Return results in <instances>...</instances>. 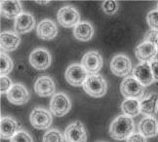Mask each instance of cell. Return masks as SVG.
<instances>
[{"label": "cell", "mask_w": 158, "mask_h": 142, "mask_svg": "<svg viewBox=\"0 0 158 142\" xmlns=\"http://www.w3.org/2000/svg\"><path fill=\"white\" fill-rule=\"evenodd\" d=\"M135 125L131 117L120 115L114 119L109 127V134L115 140L128 139L133 134Z\"/></svg>", "instance_id": "6da1fadb"}, {"label": "cell", "mask_w": 158, "mask_h": 142, "mask_svg": "<svg viewBox=\"0 0 158 142\" xmlns=\"http://www.w3.org/2000/svg\"><path fill=\"white\" fill-rule=\"evenodd\" d=\"M83 89L90 96L102 97L106 94L107 84L102 75L90 74L83 85Z\"/></svg>", "instance_id": "7a4b0ae2"}, {"label": "cell", "mask_w": 158, "mask_h": 142, "mask_svg": "<svg viewBox=\"0 0 158 142\" xmlns=\"http://www.w3.org/2000/svg\"><path fill=\"white\" fill-rule=\"evenodd\" d=\"M120 91L124 97L134 98L138 100L139 98H143L145 94L144 86L139 83L134 76L124 79V81L121 83Z\"/></svg>", "instance_id": "3957f363"}, {"label": "cell", "mask_w": 158, "mask_h": 142, "mask_svg": "<svg viewBox=\"0 0 158 142\" xmlns=\"http://www.w3.org/2000/svg\"><path fill=\"white\" fill-rule=\"evenodd\" d=\"M57 20L60 26L65 28L75 27L80 22V15L72 6H64L58 11Z\"/></svg>", "instance_id": "277c9868"}, {"label": "cell", "mask_w": 158, "mask_h": 142, "mask_svg": "<svg viewBox=\"0 0 158 142\" xmlns=\"http://www.w3.org/2000/svg\"><path fill=\"white\" fill-rule=\"evenodd\" d=\"M71 108V102L68 95L64 92H59L54 95L50 101L51 113L58 117H63L69 112Z\"/></svg>", "instance_id": "5b68a950"}, {"label": "cell", "mask_w": 158, "mask_h": 142, "mask_svg": "<svg viewBox=\"0 0 158 142\" xmlns=\"http://www.w3.org/2000/svg\"><path fill=\"white\" fill-rule=\"evenodd\" d=\"M88 77V72L82 64H71L65 71V80L69 85L74 87L83 86Z\"/></svg>", "instance_id": "8992f818"}, {"label": "cell", "mask_w": 158, "mask_h": 142, "mask_svg": "<svg viewBox=\"0 0 158 142\" xmlns=\"http://www.w3.org/2000/svg\"><path fill=\"white\" fill-rule=\"evenodd\" d=\"M29 121L36 129H47L52 125L53 117L49 111L42 108H35L30 113Z\"/></svg>", "instance_id": "52a82bcc"}, {"label": "cell", "mask_w": 158, "mask_h": 142, "mask_svg": "<svg viewBox=\"0 0 158 142\" xmlns=\"http://www.w3.org/2000/svg\"><path fill=\"white\" fill-rule=\"evenodd\" d=\"M52 58L46 49H35L29 55V63L37 70H44L50 66Z\"/></svg>", "instance_id": "ba28073f"}, {"label": "cell", "mask_w": 158, "mask_h": 142, "mask_svg": "<svg viewBox=\"0 0 158 142\" xmlns=\"http://www.w3.org/2000/svg\"><path fill=\"white\" fill-rule=\"evenodd\" d=\"M65 142H87V133L84 125L76 121L70 124L64 131Z\"/></svg>", "instance_id": "9c48e42d"}, {"label": "cell", "mask_w": 158, "mask_h": 142, "mask_svg": "<svg viewBox=\"0 0 158 142\" xmlns=\"http://www.w3.org/2000/svg\"><path fill=\"white\" fill-rule=\"evenodd\" d=\"M81 63L89 74H97L102 67V58L99 52L90 51L83 55Z\"/></svg>", "instance_id": "30bf717a"}, {"label": "cell", "mask_w": 158, "mask_h": 142, "mask_svg": "<svg viewBox=\"0 0 158 142\" xmlns=\"http://www.w3.org/2000/svg\"><path fill=\"white\" fill-rule=\"evenodd\" d=\"M131 60L124 55H117L110 61V70L118 77L128 75L131 71Z\"/></svg>", "instance_id": "8fae6325"}, {"label": "cell", "mask_w": 158, "mask_h": 142, "mask_svg": "<svg viewBox=\"0 0 158 142\" xmlns=\"http://www.w3.org/2000/svg\"><path fill=\"white\" fill-rule=\"evenodd\" d=\"M30 95L27 88L22 84H15L7 92L8 100L15 105H23L29 100Z\"/></svg>", "instance_id": "7c38bea8"}, {"label": "cell", "mask_w": 158, "mask_h": 142, "mask_svg": "<svg viewBox=\"0 0 158 142\" xmlns=\"http://www.w3.org/2000/svg\"><path fill=\"white\" fill-rule=\"evenodd\" d=\"M133 75L144 87L149 86L154 82L150 63H141L139 64L136 65L133 70Z\"/></svg>", "instance_id": "4fadbf2b"}, {"label": "cell", "mask_w": 158, "mask_h": 142, "mask_svg": "<svg viewBox=\"0 0 158 142\" xmlns=\"http://www.w3.org/2000/svg\"><path fill=\"white\" fill-rule=\"evenodd\" d=\"M34 91L39 96H50L56 91L54 80L49 76H42L36 80Z\"/></svg>", "instance_id": "5bb4252c"}, {"label": "cell", "mask_w": 158, "mask_h": 142, "mask_svg": "<svg viewBox=\"0 0 158 142\" xmlns=\"http://www.w3.org/2000/svg\"><path fill=\"white\" fill-rule=\"evenodd\" d=\"M36 33L40 39L52 40L58 34V28L55 22L49 18L41 21L36 28Z\"/></svg>", "instance_id": "9a60e30c"}, {"label": "cell", "mask_w": 158, "mask_h": 142, "mask_svg": "<svg viewBox=\"0 0 158 142\" xmlns=\"http://www.w3.org/2000/svg\"><path fill=\"white\" fill-rule=\"evenodd\" d=\"M157 48L155 44L151 42L143 41L136 48V57L143 63H148L152 60L157 54Z\"/></svg>", "instance_id": "2e32d148"}, {"label": "cell", "mask_w": 158, "mask_h": 142, "mask_svg": "<svg viewBox=\"0 0 158 142\" xmlns=\"http://www.w3.org/2000/svg\"><path fill=\"white\" fill-rule=\"evenodd\" d=\"M35 24L34 18L29 13H23L15 20L14 30L17 34H23L30 31Z\"/></svg>", "instance_id": "e0dca14e"}, {"label": "cell", "mask_w": 158, "mask_h": 142, "mask_svg": "<svg viewBox=\"0 0 158 142\" xmlns=\"http://www.w3.org/2000/svg\"><path fill=\"white\" fill-rule=\"evenodd\" d=\"M20 132L18 122L11 117H2L0 121V134L3 139H11Z\"/></svg>", "instance_id": "ac0fdd59"}, {"label": "cell", "mask_w": 158, "mask_h": 142, "mask_svg": "<svg viewBox=\"0 0 158 142\" xmlns=\"http://www.w3.org/2000/svg\"><path fill=\"white\" fill-rule=\"evenodd\" d=\"M139 131L145 138L154 137L158 133V122L154 117H145L139 122Z\"/></svg>", "instance_id": "d6986e66"}, {"label": "cell", "mask_w": 158, "mask_h": 142, "mask_svg": "<svg viewBox=\"0 0 158 142\" xmlns=\"http://www.w3.org/2000/svg\"><path fill=\"white\" fill-rule=\"evenodd\" d=\"M21 38L18 34L5 31L0 34V47L2 52H12L19 47Z\"/></svg>", "instance_id": "ffe728a7"}, {"label": "cell", "mask_w": 158, "mask_h": 142, "mask_svg": "<svg viewBox=\"0 0 158 142\" xmlns=\"http://www.w3.org/2000/svg\"><path fill=\"white\" fill-rule=\"evenodd\" d=\"M22 4L17 0L1 1V15L7 18H16L22 15Z\"/></svg>", "instance_id": "44dd1931"}, {"label": "cell", "mask_w": 158, "mask_h": 142, "mask_svg": "<svg viewBox=\"0 0 158 142\" xmlns=\"http://www.w3.org/2000/svg\"><path fill=\"white\" fill-rule=\"evenodd\" d=\"M139 108L142 114L148 117H153L158 110V95L151 94L147 98L141 100Z\"/></svg>", "instance_id": "7402d4cb"}, {"label": "cell", "mask_w": 158, "mask_h": 142, "mask_svg": "<svg viewBox=\"0 0 158 142\" xmlns=\"http://www.w3.org/2000/svg\"><path fill=\"white\" fill-rule=\"evenodd\" d=\"M73 35L77 40L89 41L94 35V28L88 22H80L73 29Z\"/></svg>", "instance_id": "603a6c76"}, {"label": "cell", "mask_w": 158, "mask_h": 142, "mask_svg": "<svg viewBox=\"0 0 158 142\" xmlns=\"http://www.w3.org/2000/svg\"><path fill=\"white\" fill-rule=\"evenodd\" d=\"M121 110L125 116L128 117H136L141 113V108H139V101L134 98H127L122 104H121Z\"/></svg>", "instance_id": "cb8c5ba5"}, {"label": "cell", "mask_w": 158, "mask_h": 142, "mask_svg": "<svg viewBox=\"0 0 158 142\" xmlns=\"http://www.w3.org/2000/svg\"><path fill=\"white\" fill-rule=\"evenodd\" d=\"M14 67V63L12 59L5 53L0 54V73L1 76H6L12 71Z\"/></svg>", "instance_id": "d4e9b609"}, {"label": "cell", "mask_w": 158, "mask_h": 142, "mask_svg": "<svg viewBox=\"0 0 158 142\" xmlns=\"http://www.w3.org/2000/svg\"><path fill=\"white\" fill-rule=\"evenodd\" d=\"M64 137L59 129L51 128L45 132L43 138H42V142H64Z\"/></svg>", "instance_id": "484cf974"}, {"label": "cell", "mask_w": 158, "mask_h": 142, "mask_svg": "<svg viewBox=\"0 0 158 142\" xmlns=\"http://www.w3.org/2000/svg\"><path fill=\"white\" fill-rule=\"evenodd\" d=\"M102 7L106 14L113 15L118 10V3L116 1H114V0H107V1L102 2Z\"/></svg>", "instance_id": "4316f807"}, {"label": "cell", "mask_w": 158, "mask_h": 142, "mask_svg": "<svg viewBox=\"0 0 158 142\" xmlns=\"http://www.w3.org/2000/svg\"><path fill=\"white\" fill-rule=\"evenodd\" d=\"M10 142H33V139L28 132L20 131L10 139Z\"/></svg>", "instance_id": "83f0119b"}, {"label": "cell", "mask_w": 158, "mask_h": 142, "mask_svg": "<svg viewBox=\"0 0 158 142\" xmlns=\"http://www.w3.org/2000/svg\"><path fill=\"white\" fill-rule=\"evenodd\" d=\"M148 26L152 30L158 31V10H152L148 14L147 17Z\"/></svg>", "instance_id": "f1b7e54d"}, {"label": "cell", "mask_w": 158, "mask_h": 142, "mask_svg": "<svg viewBox=\"0 0 158 142\" xmlns=\"http://www.w3.org/2000/svg\"><path fill=\"white\" fill-rule=\"evenodd\" d=\"M13 87V83H12L11 79L7 76H1L0 78V92L3 94H7V92Z\"/></svg>", "instance_id": "f546056e"}, {"label": "cell", "mask_w": 158, "mask_h": 142, "mask_svg": "<svg viewBox=\"0 0 158 142\" xmlns=\"http://www.w3.org/2000/svg\"><path fill=\"white\" fill-rule=\"evenodd\" d=\"M127 142H147V138L141 133H133L131 136L127 139Z\"/></svg>", "instance_id": "4dcf8cb0"}, {"label": "cell", "mask_w": 158, "mask_h": 142, "mask_svg": "<svg viewBox=\"0 0 158 142\" xmlns=\"http://www.w3.org/2000/svg\"><path fill=\"white\" fill-rule=\"evenodd\" d=\"M150 67H151V71H152V75L154 78V81L158 82V60H152L150 63Z\"/></svg>", "instance_id": "1f68e13d"}, {"label": "cell", "mask_w": 158, "mask_h": 142, "mask_svg": "<svg viewBox=\"0 0 158 142\" xmlns=\"http://www.w3.org/2000/svg\"><path fill=\"white\" fill-rule=\"evenodd\" d=\"M36 3H39V4H48L49 1H35Z\"/></svg>", "instance_id": "d6a6232c"}, {"label": "cell", "mask_w": 158, "mask_h": 142, "mask_svg": "<svg viewBox=\"0 0 158 142\" xmlns=\"http://www.w3.org/2000/svg\"><path fill=\"white\" fill-rule=\"evenodd\" d=\"M154 44H155V46H156V48H157V51H158V36H157V38H156V40H155V42H154Z\"/></svg>", "instance_id": "836d02e7"}, {"label": "cell", "mask_w": 158, "mask_h": 142, "mask_svg": "<svg viewBox=\"0 0 158 142\" xmlns=\"http://www.w3.org/2000/svg\"><path fill=\"white\" fill-rule=\"evenodd\" d=\"M157 7H158V5H157Z\"/></svg>", "instance_id": "e575fe53"}]
</instances>
